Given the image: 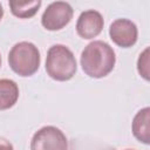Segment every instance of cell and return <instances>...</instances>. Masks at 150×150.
<instances>
[{
	"instance_id": "cell-1",
	"label": "cell",
	"mask_w": 150,
	"mask_h": 150,
	"mask_svg": "<svg viewBox=\"0 0 150 150\" xmlns=\"http://www.w3.org/2000/svg\"><path fill=\"white\" fill-rule=\"evenodd\" d=\"M80 61L86 75L93 79H102L112 71L116 55L109 43L102 40H94L84 47Z\"/></svg>"
},
{
	"instance_id": "cell-2",
	"label": "cell",
	"mask_w": 150,
	"mask_h": 150,
	"mask_svg": "<svg viewBox=\"0 0 150 150\" xmlns=\"http://www.w3.org/2000/svg\"><path fill=\"white\" fill-rule=\"evenodd\" d=\"M76 70V59L67 46L57 43L48 49L46 56V71L50 79L64 82L73 79Z\"/></svg>"
},
{
	"instance_id": "cell-3",
	"label": "cell",
	"mask_w": 150,
	"mask_h": 150,
	"mask_svg": "<svg viewBox=\"0 0 150 150\" xmlns=\"http://www.w3.org/2000/svg\"><path fill=\"white\" fill-rule=\"evenodd\" d=\"M41 63L38 47L28 41L15 43L8 53V64L11 69L22 77L34 75Z\"/></svg>"
},
{
	"instance_id": "cell-4",
	"label": "cell",
	"mask_w": 150,
	"mask_h": 150,
	"mask_svg": "<svg viewBox=\"0 0 150 150\" xmlns=\"http://www.w3.org/2000/svg\"><path fill=\"white\" fill-rule=\"evenodd\" d=\"M30 150H68V139L61 129L46 125L33 135Z\"/></svg>"
},
{
	"instance_id": "cell-5",
	"label": "cell",
	"mask_w": 150,
	"mask_h": 150,
	"mask_svg": "<svg viewBox=\"0 0 150 150\" xmlns=\"http://www.w3.org/2000/svg\"><path fill=\"white\" fill-rule=\"evenodd\" d=\"M73 7L66 1H55L47 6L42 16V26L50 32L64 28L73 19Z\"/></svg>"
},
{
	"instance_id": "cell-6",
	"label": "cell",
	"mask_w": 150,
	"mask_h": 150,
	"mask_svg": "<svg viewBox=\"0 0 150 150\" xmlns=\"http://www.w3.org/2000/svg\"><path fill=\"white\" fill-rule=\"evenodd\" d=\"M109 36L115 45L122 48L132 47L138 38V29L135 22L129 19H116L109 27Z\"/></svg>"
},
{
	"instance_id": "cell-7",
	"label": "cell",
	"mask_w": 150,
	"mask_h": 150,
	"mask_svg": "<svg viewBox=\"0 0 150 150\" xmlns=\"http://www.w3.org/2000/svg\"><path fill=\"white\" fill-rule=\"evenodd\" d=\"M104 26L102 14L95 9L82 12L76 21V33L84 40H90L100 35Z\"/></svg>"
},
{
	"instance_id": "cell-8",
	"label": "cell",
	"mask_w": 150,
	"mask_h": 150,
	"mask_svg": "<svg viewBox=\"0 0 150 150\" xmlns=\"http://www.w3.org/2000/svg\"><path fill=\"white\" fill-rule=\"evenodd\" d=\"M131 131L134 137L143 143L150 144V108L145 107L136 112L131 123Z\"/></svg>"
},
{
	"instance_id": "cell-9",
	"label": "cell",
	"mask_w": 150,
	"mask_h": 150,
	"mask_svg": "<svg viewBox=\"0 0 150 150\" xmlns=\"http://www.w3.org/2000/svg\"><path fill=\"white\" fill-rule=\"evenodd\" d=\"M19 98V87L15 81L0 79V110L12 108Z\"/></svg>"
},
{
	"instance_id": "cell-10",
	"label": "cell",
	"mask_w": 150,
	"mask_h": 150,
	"mask_svg": "<svg viewBox=\"0 0 150 150\" xmlns=\"http://www.w3.org/2000/svg\"><path fill=\"white\" fill-rule=\"evenodd\" d=\"M40 0H32V1H18L12 0L9 1V8L14 16L19 19H29L36 14L39 8L41 7Z\"/></svg>"
},
{
	"instance_id": "cell-11",
	"label": "cell",
	"mask_w": 150,
	"mask_h": 150,
	"mask_svg": "<svg viewBox=\"0 0 150 150\" xmlns=\"http://www.w3.org/2000/svg\"><path fill=\"white\" fill-rule=\"evenodd\" d=\"M137 70L145 81H149V47L139 54L137 60Z\"/></svg>"
},
{
	"instance_id": "cell-12",
	"label": "cell",
	"mask_w": 150,
	"mask_h": 150,
	"mask_svg": "<svg viewBox=\"0 0 150 150\" xmlns=\"http://www.w3.org/2000/svg\"><path fill=\"white\" fill-rule=\"evenodd\" d=\"M0 150H14L13 144L4 137H0Z\"/></svg>"
},
{
	"instance_id": "cell-13",
	"label": "cell",
	"mask_w": 150,
	"mask_h": 150,
	"mask_svg": "<svg viewBox=\"0 0 150 150\" xmlns=\"http://www.w3.org/2000/svg\"><path fill=\"white\" fill-rule=\"evenodd\" d=\"M2 16H4V8H2V5L0 4V21L2 19Z\"/></svg>"
},
{
	"instance_id": "cell-14",
	"label": "cell",
	"mask_w": 150,
	"mask_h": 150,
	"mask_svg": "<svg viewBox=\"0 0 150 150\" xmlns=\"http://www.w3.org/2000/svg\"><path fill=\"white\" fill-rule=\"evenodd\" d=\"M0 67H1V55H0Z\"/></svg>"
},
{
	"instance_id": "cell-15",
	"label": "cell",
	"mask_w": 150,
	"mask_h": 150,
	"mask_svg": "<svg viewBox=\"0 0 150 150\" xmlns=\"http://www.w3.org/2000/svg\"><path fill=\"white\" fill-rule=\"evenodd\" d=\"M124 150H134V149H124Z\"/></svg>"
}]
</instances>
